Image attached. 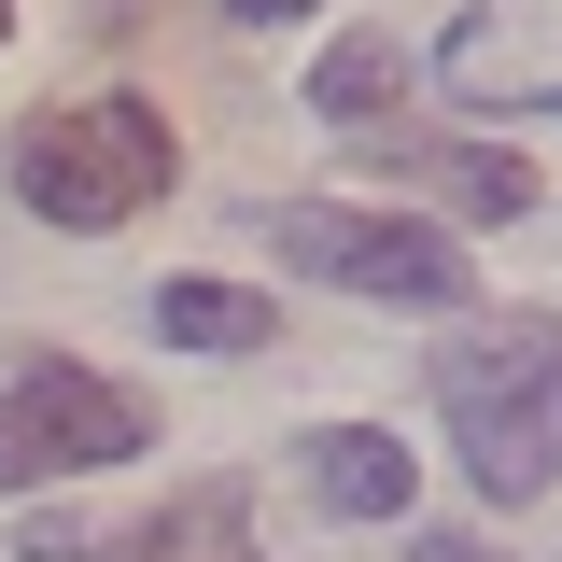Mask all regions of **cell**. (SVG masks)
<instances>
[{
	"mask_svg": "<svg viewBox=\"0 0 562 562\" xmlns=\"http://www.w3.org/2000/svg\"><path fill=\"white\" fill-rule=\"evenodd\" d=\"M436 408H450V450L492 506H535L562 479V324L520 310L492 338H450L436 351Z\"/></svg>",
	"mask_w": 562,
	"mask_h": 562,
	"instance_id": "6da1fadb",
	"label": "cell"
},
{
	"mask_svg": "<svg viewBox=\"0 0 562 562\" xmlns=\"http://www.w3.org/2000/svg\"><path fill=\"white\" fill-rule=\"evenodd\" d=\"M169 169H183V127L155 99H70V113L14 127V198L43 225H127L169 198Z\"/></svg>",
	"mask_w": 562,
	"mask_h": 562,
	"instance_id": "7a4b0ae2",
	"label": "cell"
},
{
	"mask_svg": "<svg viewBox=\"0 0 562 562\" xmlns=\"http://www.w3.org/2000/svg\"><path fill=\"white\" fill-rule=\"evenodd\" d=\"M281 268L338 281V295H394V310H464L479 268H464V239L450 225H408V211H338V198H281L268 211Z\"/></svg>",
	"mask_w": 562,
	"mask_h": 562,
	"instance_id": "3957f363",
	"label": "cell"
},
{
	"mask_svg": "<svg viewBox=\"0 0 562 562\" xmlns=\"http://www.w3.org/2000/svg\"><path fill=\"white\" fill-rule=\"evenodd\" d=\"M140 450V394L99 380V366H29L0 394V492H43V479H99Z\"/></svg>",
	"mask_w": 562,
	"mask_h": 562,
	"instance_id": "277c9868",
	"label": "cell"
},
{
	"mask_svg": "<svg viewBox=\"0 0 562 562\" xmlns=\"http://www.w3.org/2000/svg\"><path fill=\"white\" fill-rule=\"evenodd\" d=\"M351 155H366L380 183H422V198H450V211H492V225H506V211H535V169H520L506 140H394V127H366Z\"/></svg>",
	"mask_w": 562,
	"mask_h": 562,
	"instance_id": "5b68a950",
	"label": "cell"
},
{
	"mask_svg": "<svg viewBox=\"0 0 562 562\" xmlns=\"http://www.w3.org/2000/svg\"><path fill=\"white\" fill-rule=\"evenodd\" d=\"M113 562H254V492H239V479L169 492L140 535H113Z\"/></svg>",
	"mask_w": 562,
	"mask_h": 562,
	"instance_id": "8992f818",
	"label": "cell"
},
{
	"mask_svg": "<svg viewBox=\"0 0 562 562\" xmlns=\"http://www.w3.org/2000/svg\"><path fill=\"white\" fill-rule=\"evenodd\" d=\"M310 492H324L338 520H408V450H394L380 422H324V436H310Z\"/></svg>",
	"mask_w": 562,
	"mask_h": 562,
	"instance_id": "52a82bcc",
	"label": "cell"
},
{
	"mask_svg": "<svg viewBox=\"0 0 562 562\" xmlns=\"http://www.w3.org/2000/svg\"><path fill=\"white\" fill-rule=\"evenodd\" d=\"M394 85H408V57H394V29H351L338 57L310 70V113H324L338 140H366V127H380V99H394Z\"/></svg>",
	"mask_w": 562,
	"mask_h": 562,
	"instance_id": "ba28073f",
	"label": "cell"
},
{
	"mask_svg": "<svg viewBox=\"0 0 562 562\" xmlns=\"http://www.w3.org/2000/svg\"><path fill=\"white\" fill-rule=\"evenodd\" d=\"M155 324H169L183 351H268V338H281V310H268V295H239V281H169Z\"/></svg>",
	"mask_w": 562,
	"mask_h": 562,
	"instance_id": "9c48e42d",
	"label": "cell"
},
{
	"mask_svg": "<svg viewBox=\"0 0 562 562\" xmlns=\"http://www.w3.org/2000/svg\"><path fill=\"white\" fill-rule=\"evenodd\" d=\"M225 14H254V29H281V14H310V0H225Z\"/></svg>",
	"mask_w": 562,
	"mask_h": 562,
	"instance_id": "30bf717a",
	"label": "cell"
},
{
	"mask_svg": "<svg viewBox=\"0 0 562 562\" xmlns=\"http://www.w3.org/2000/svg\"><path fill=\"white\" fill-rule=\"evenodd\" d=\"M0 29H14V0H0Z\"/></svg>",
	"mask_w": 562,
	"mask_h": 562,
	"instance_id": "8fae6325",
	"label": "cell"
}]
</instances>
